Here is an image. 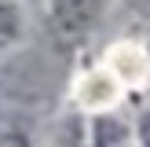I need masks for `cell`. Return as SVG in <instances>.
I'll use <instances>...</instances> for the list:
<instances>
[{
  "label": "cell",
  "mask_w": 150,
  "mask_h": 147,
  "mask_svg": "<svg viewBox=\"0 0 150 147\" xmlns=\"http://www.w3.org/2000/svg\"><path fill=\"white\" fill-rule=\"evenodd\" d=\"M22 37V11L15 0H0V48Z\"/></svg>",
  "instance_id": "obj_2"
},
{
  "label": "cell",
  "mask_w": 150,
  "mask_h": 147,
  "mask_svg": "<svg viewBox=\"0 0 150 147\" xmlns=\"http://www.w3.org/2000/svg\"><path fill=\"white\" fill-rule=\"evenodd\" d=\"M0 147H29V143H26V136H4Z\"/></svg>",
  "instance_id": "obj_5"
},
{
  "label": "cell",
  "mask_w": 150,
  "mask_h": 147,
  "mask_svg": "<svg viewBox=\"0 0 150 147\" xmlns=\"http://www.w3.org/2000/svg\"><path fill=\"white\" fill-rule=\"evenodd\" d=\"M139 147H150V110L139 118Z\"/></svg>",
  "instance_id": "obj_4"
},
{
  "label": "cell",
  "mask_w": 150,
  "mask_h": 147,
  "mask_svg": "<svg viewBox=\"0 0 150 147\" xmlns=\"http://www.w3.org/2000/svg\"><path fill=\"white\" fill-rule=\"evenodd\" d=\"M92 140H95V147H125V129L114 121V118H99Z\"/></svg>",
  "instance_id": "obj_3"
},
{
  "label": "cell",
  "mask_w": 150,
  "mask_h": 147,
  "mask_svg": "<svg viewBox=\"0 0 150 147\" xmlns=\"http://www.w3.org/2000/svg\"><path fill=\"white\" fill-rule=\"evenodd\" d=\"M103 0H51L48 4V19H51V33L59 41H77L88 33V26L95 22Z\"/></svg>",
  "instance_id": "obj_1"
}]
</instances>
